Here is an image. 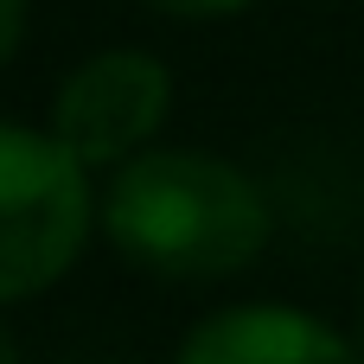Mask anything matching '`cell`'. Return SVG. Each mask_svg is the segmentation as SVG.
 <instances>
[{"label":"cell","instance_id":"obj_1","mask_svg":"<svg viewBox=\"0 0 364 364\" xmlns=\"http://www.w3.org/2000/svg\"><path fill=\"white\" fill-rule=\"evenodd\" d=\"M102 230L147 275L218 282L269 243V205L237 166L192 147H166L122 160L102 192Z\"/></svg>","mask_w":364,"mask_h":364},{"label":"cell","instance_id":"obj_2","mask_svg":"<svg viewBox=\"0 0 364 364\" xmlns=\"http://www.w3.org/2000/svg\"><path fill=\"white\" fill-rule=\"evenodd\" d=\"M90 166L38 128L0 122V307L45 294L90 237Z\"/></svg>","mask_w":364,"mask_h":364},{"label":"cell","instance_id":"obj_7","mask_svg":"<svg viewBox=\"0 0 364 364\" xmlns=\"http://www.w3.org/2000/svg\"><path fill=\"white\" fill-rule=\"evenodd\" d=\"M13 352H19V346H13V333H6V326H0V364L13 358Z\"/></svg>","mask_w":364,"mask_h":364},{"label":"cell","instance_id":"obj_3","mask_svg":"<svg viewBox=\"0 0 364 364\" xmlns=\"http://www.w3.org/2000/svg\"><path fill=\"white\" fill-rule=\"evenodd\" d=\"M166 102H173V77L160 58L96 51L64 77V90L51 102V134L83 166H115L166 122Z\"/></svg>","mask_w":364,"mask_h":364},{"label":"cell","instance_id":"obj_6","mask_svg":"<svg viewBox=\"0 0 364 364\" xmlns=\"http://www.w3.org/2000/svg\"><path fill=\"white\" fill-rule=\"evenodd\" d=\"M19 38H26V0H0V64L19 51Z\"/></svg>","mask_w":364,"mask_h":364},{"label":"cell","instance_id":"obj_5","mask_svg":"<svg viewBox=\"0 0 364 364\" xmlns=\"http://www.w3.org/2000/svg\"><path fill=\"white\" fill-rule=\"evenodd\" d=\"M147 6L179 13V19H218V13H237V6H250V0H147Z\"/></svg>","mask_w":364,"mask_h":364},{"label":"cell","instance_id":"obj_4","mask_svg":"<svg viewBox=\"0 0 364 364\" xmlns=\"http://www.w3.org/2000/svg\"><path fill=\"white\" fill-rule=\"evenodd\" d=\"M186 364H339L352 346L307 320L301 307H230L205 320L186 346Z\"/></svg>","mask_w":364,"mask_h":364}]
</instances>
